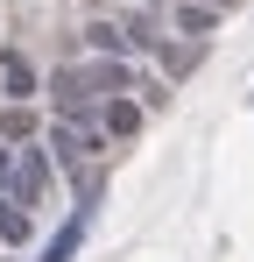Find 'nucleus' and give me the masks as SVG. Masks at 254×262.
Masks as SVG:
<instances>
[{"label":"nucleus","instance_id":"obj_12","mask_svg":"<svg viewBox=\"0 0 254 262\" xmlns=\"http://www.w3.org/2000/svg\"><path fill=\"white\" fill-rule=\"evenodd\" d=\"M0 142H14V149L36 142V114H29V106H7V114H0Z\"/></svg>","mask_w":254,"mask_h":262},{"label":"nucleus","instance_id":"obj_6","mask_svg":"<svg viewBox=\"0 0 254 262\" xmlns=\"http://www.w3.org/2000/svg\"><path fill=\"white\" fill-rule=\"evenodd\" d=\"M85 227H92V199H78V213H71L57 234H49V241H42V255H36V262H71V255H78V241H85Z\"/></svg>","mask_w":254,"mask_h":262},{"label":"nucleus","instance_id":"obj_2","mask_svg":"<svg viewBox=\"0 0 254 262\" xmlns=\"http://www.w3.org/2000/svg\"><path fill=\"white\" fill-rule=\"evenodd\" d=\"M49 149H57V163H64V170L85 177L92 149H106V135H99V121H57V128H49Z\"/></svg>","mask_w":254,"mask_h":262},{"label":"nucleus","instance_id":"obj_8","mask_svg":"<svg viewBox=\"0 0 254 262\" xmlns=\"http://www.w3.org/2000/svg\"><path fill=\"white\" fill-rule=\"evenodd\" d=\"M85 43H92V57H120V50H127V29L106 21V14H92V21H85Z\"/></svg>","mask_w":254,"mask_h":262},{"label":"nucleus","instance_id":"obj_3","mask_svg":"<svg viewBox=\"0 0 254 262\" xmlns=\"http://www.w3.org/2000/svg\"><path fill=\"white\" fill-rule=\"evenodd\" d=\"M92 99H99V92L85 85V71H78V64L49 71V106H57V121H92Z\"/></svg>","mask_w":254,"mask_h":262},{"label":"nucleus","instance_id":"obj_14","mask_svg":"<svg viewBox=\"0 0 254 262\" xmlns=\"http://www.w3.org/2000/svg\"><path fill=\"white\" fill-rule=\"evenodd\" d=\"M7 191H14V149L0 142V199H7Z\"/></svg>","mask_w":254,"mask_h":262},{"label":"nucleus","instance_id":"obj_5","mask_svg":"<svg viewBox=\"0 0 254 262\" xmlns=\"http://www.w3.org/2000/svg\"><path fill=\"white\" fill-rule=\"evenodd\" d=\"M99 135H106V142H127V135H141V99H134V92H113V99L99 106Z\"/></svg>","mask_w":254,"mask_h":262},{"label":"nucleus","instance_id":"obj_7","mask_svg":"<svg viewBox=\"0 0 254 262\" xmlns=\"http://www.w3.org/2000/svg\"><path fill=\"white\" fill-rule=\"evenodd\" d=\"M169 29H176L184 43H212V29H219V7H205V0H176Z\"/></svg>","mask_w":254,"mask_h":262},{"label":"nucleus","instance_id":"obj_4","mask_svg":"<svg viewBox=\"0 0 254 262\" xmlns=\"http://www.w3.org/2000/svg\"><path fill=\"white\" fill-rule=\"evenodd\" d=\"M36 64H29V57H21V50H7V57H0V92H7V106H36Z\"/></svg>","mask_w":254,"mask_h":262},{"label":"nucleus","instance_id":"obj_1","mask_svg":"<svg viewBox=\"0 0 254 262\" xmlns=\"http://www.w3.org/2000/svg\"><path fill=\"white\" fill-rule=\"evenodd\" d=\"M7 199H21L29 213L49 206V149H42V142H21V149H14V191H7Z\"/></svg>","mask_w":254,"mask_h":262},{"label":"nucleus","instance_id":"obj_15","mask_svg":"<svg viewBox=\"0 0 254 262\" xmlns=\"http://www.w3.org/2000/svg\"><path fill=\"white\" fill-rule=\"evenodd\" d=\"M205 7H219V14H233V7H240V0H205Z\"/></svg>","mask_w":254,"mask_h":262},{"label":"nucleus","instance_id":"obj_13","mask_svg":"<svg viewBox=\"0 0 254 262\" xmlns=\"http://www.w3.org/2000/svg\"><path fill=\"white\" fill-rule=\"evenodd\" d=\"M134 99H141V106H169V85L163 78H134Z\"/></svg>","mask_w":254,"mask_h":262},{"label":"nucleus","instance_id":"obj_9","mask_svg":"<svg viewBox=\"0 0 254 262\" xmlns=\"http://www.w3.org/2000/svg\"><path fill=\"white\" fill-rule=\"evenodd\" d=\"M29 234H36V213L21 199H0V241H29Z\"/></svg>","mask_w":254,"mask_h":262},{"label":"nucleus","instance_id":"obj_10","mask_svg":"<svg viewBox=\"0 0 254 262\" xmlns=\"http://www.w3.org/2000/svg\"><path fill=\"white\" fill-rule=\"evenodd\" d=\"M120 29H127V50H163V21L156 14H127Z\"/></svg>","mask_w":254,"mask_h":262},{"label":"nucleus","instance_id":"obj_11","mask_svg":"<svg viewBox=\"0 0 254 262\" xmlns=\"http://www.w3.org/2000/svg\"><path fill=\"white\" fill-rule=\"evenodd\" d=\"M156 57H163V71H169V78H184V71L205 57V43H169V36H163V50H156Z\"/></svg>","mask_w":254,"mask_h":262}]
</instances>
